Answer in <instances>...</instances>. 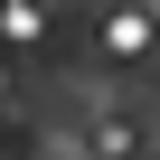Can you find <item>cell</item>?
I'll use <instances>...</instances> for the list:
<instances>
[{
	"label": "cell",
	"mask_w": 160,
	"mask_h": 160,
	"mask_svg": "<svg viewBox=\"0 0 160 160\" xmlns=\"http://www.w3.org/2000/svg\"><path fill=\"white\" fill-rule=\"evenodd\" d=\"M160 28H151V10H141V0H113V10H104V57H141Z\"/></svg>",
	"instance_id": "cell-1"
}]
</instances>
